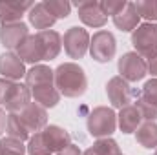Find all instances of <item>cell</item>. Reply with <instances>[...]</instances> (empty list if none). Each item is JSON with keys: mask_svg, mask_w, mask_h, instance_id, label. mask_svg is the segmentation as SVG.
<instances>
[{"mask_svg": "<svg viewBox=\"0 0 157 155\" xmlns=\"http://www.w3.org/2000/svg\"><path fill=\"white\" fill-rule=\"evenodd\" d=\"M55 88L60 95L77 99L86 93L88 89V78L84 70L75 62H64L55 70Z\"/></svg>", "mask_w": 157, "mask_h": 155, "instance_id": "obj_1", "label": "cell"}, {"mask_svg": "<svg viewBox=\"0 0 157 155\" xmlns=\"http://www.w3.org/2000/svg\"><path fill=\"white\" fill-rule=\"evenodd\" d=\"M31 100V91L26 84L0 78V106L9 113H20Z\"/></svg>", "mask_w": 157, "mask_h": 155, "instance_id": "obj_2", "label": "cell"}, {"mask_svg": "<svg viewBox=\"0 0 157 155\" xmlns=\"http://www.w3.org/2000/svg\"><path fill=\"white\" fill-rule=\"evenodd\" d=\"M117 128V115L112 108L99 106L88 115V131L91 137L106 139Z\"/></svg>", "mask_w": 157, "mask_h": 155, "instance_id": "obj_3", "label": "cell"}, {"mask_svg": "<svg viewBox=\"0 0 157 155\" xmlns=\"http://www.w3.org/2000/svg\"><path fill=\"white\" fill-rule=\"evenodd\" d=\"M132 46L143 59H154L157 55V24L144 22L137 26L132 33Z\"/></svg>", "mask_w": 157, "mask_h": 155, "instance_id": "obj_4", "label": "cell"}, {"mask_svg": "<svg viewBox=\"0 0 157 155\" xmlns=\"http://www.w3.org/2000/svg\"><path fill=\"white\" fill-rule=\"evenodd\" d=\"M117 40L110 31H97L90 39V55L97 62H110L115 57Z\"/></svg>", "mask_w": 157, "mask_h": 155, "instance_id": "obj_5", "label": "cell"}, {"mask_svg": "<svg viewBox=\"0 0 157 155\" xmlns=\"http://www.w3.org/2000/svg\"><path fill=\"white\" fill-rule=\"evenodd\" d=\"M117 70H119V77H122L126 82H137V80H143L144 75L148 73V66H146V60L137 55L135 51H130V53H124L117 62Z\"/></svg>", "mask_w": 157, "mask_h": 155, "instance_id": "obj_6", "label": "cell"}, {"mask_svg": "<svg viewBox=\"0 0 157 155\" xmlns=\"http://www.w3.org/2000/svg\"><path fill=\"white\" fill-rule=\"evenodd\" d=\"M64 51L70 55V59H82L90 49V35L84 28L73 26L64 33Z\"/></svg>", "mask_w": 157, "mask_h": 155, "instance_id": "obj_7", "label": "cell"}, {"mask_svg": "<svg viewBox=\"0 0 157 155\" xmlns=\"http://www.w3.org/2000/svg\"><path fill=\"white\" fill-rule=\"evenodd\" d=\"M106 93H108V99H110L112 106L119 108V110L130 106V102L133 99V91H132L130 84L122 77L110 78L108 84H106Z\"/></svg>", "mask_w": 157, "mask_h": 155, "instance_id": "obj_8", "label": "cell"}, {"mask_svg": "<svg viewBox=\"0 0 157 155\" xmlns=\"http://www.w3.org/2000/svg\"><path fill=\"white\" fill-rule=\"evenodd\" d=\"M78 9V18L90 26V28H102L108 22V17L104 15L101 2L97 0H84V2H77Z\"/></svg>", "mask_w": 157, "mask_h": 155, "instance_id": "obj_9", "label": "cell"}, {"mask_svg": "<svg viewBox=\"0 0 157 155\" xmlns=\"http://www.w3.org/2000/svg\"><path fill=\"white\" fill-rule=\"evenodd\" d=\"M29 37V29L24 22L2 24L0 26V42L7 49H18V46Z\"/></svg>", "mask_w": 157, "mask_h": 155, "instance_id": "obj_10", "label": "cell"}, {"mask_svg": "<svg viewBox=\"0 0 157 155\" xmlns=\"http://www.w3.org/2000/svg\"><path fill=\"white\" fill-rule=\"evenodd\" d=\"M18 117L24 122V126L28 128V131H35L37 133V131L44 130L48 126V112H46V108H42L37 102H29L18 113Z\"/></svg>", "mask_w": 157, "mask_h": 155, "instance_id": "obj_11", "label": "cell"}, {"mask_svg": "<svg viewBox=\"0 0 157 155\" xmlns=\"http://www.w3.org/2000/svg\"><path fill=\"white\" fill-rule=\"evenodd\" d=\"M0 75L7 80H20L22 77H26V68L24 62L20 60V57L13 51L2 53L0 55Z\"/></svg>", "mask_w": 157, "mask_h": 155, "instance_id": "obj_12", "label": "cell"}, {"mask_svg": "<svg viewBox=\"0 0 157 155\" xmlns=\"http://www.w3.org/2000/svg\"><path fill=\"white\" fill-rule=\"evenodd\" d=\"M35 4L29 0H6L0 2V22L2 24H13L20 22L22 15L29 11Z\"/></svg>", "mask_w": 157, "mask_h": 155, "instance_id": "obj_13", "label": "cell"}, {"mask_svg": "<svg viewBox=\"0 0 157 155\" xmlns=\"http://www.w3.org/2000/svg\"><path fill=\"white\" fill-rule=\"evenodd\" d=\"M42 135H44V141L48 144V148L51 150V153H59L60 150H64L66 146L71 144V135L60 128V126H55V124H49L46 126L44 130H40Z\"/></svg>", "mask_w": 157, "mask_h": 155, "instance_id": "obj_14", "label": "cell"}, {"mask_svg": "<svg viewBox=\"0 0 157 155\" xmlns=\"http://www.w3.org/2000/svg\"><path fill=\"white\" fill-rule=\"evenodd\" d=\"M17 55L20 57L22 62L33 64V66H37V62L44 60V47H42V42H40L39 35H29L18 46Z\"/></svg>", "mask_w": 157, "mask_h": 155, "instance_id": "obj_15", "label": "cell"}, {"mask_svg": "<svg viewBox=\"0 0 157 155\" xmlns=\"http://www.w3.org/2000/svg\"><path fill=\"white\" fill-rule=\"evenodd\" d=\"M28 17H29V24H31L35 29H40V31H48V29L57 22V18L49 13V9L46 7L44 2L35 4V6L28 11Z\"/></svg>", "mask_w": 157, "mask_h": 155, "instance_id": "obj_16", "label": "cell"}, {"mask_svg": "<svg viewBox=\"0 0 157 155\" xmlns=\"http://www.w3.org/2000/svg\"><path fill=\"white\" fill-rule=\"evenodd\" d=\"M24 78H26V86L29 89H33V88L46 86V84H55V71L49 66L37 64L29 71H26V77Z\"/></svg>", "mask_w": 157, "mask_h": 155, "instance_id": "obj_17", "label": "cell"}, {"mask_svg": "<svg viewBox=\"0 0 157 155\" xmlns=\"http://www.w3.org/2000/svg\"><path fill=\"white\" fill-rule=\"evenodd\" d=\"M141 120H143V115H141V112L137 110L135 104H130V106L122 108L117 115L119 128H121L122 133H133L141 126Z\"/></svg>", "mask_w": 157, "mask_h": 155, "instance_id": "obj_18", "label": "cell"}, {"mask_svg": "<svg viewBox=\"0 0 157 155\" xmlns=\"http://www.w3.org/2000/svg\"><path fill=\"white\" fill-rule=\"evenodd\" d=\"M139 20H141V17H139L137 9H135V6H133V2H128L126 7H124L121 13H117V15L113 17V24H115V28L121 29V31H124V33L133 31V29L139 26Z\"/></svg>", "mask_w": 157, "mask_h": 155, "instance_id": "obj_19", "label": "cell"}, {"mask_svg": "<svg viewBox=\"0 0 157 155\" xmlns=\"http://www.w3.org/2000/svg\"><path fill=\"white\" fill-rule=\"evenodd\" d=\"M35 102L40 104L42 108H55L59 102H60V93L59 89L55 88V84H46V86H39V88H33L29 89Z\"/></svg>", "mask_w": 157, "mask_h": 155, "instance_id": "obj_20", "label": "cell"}, {"mask_svg": "<svg viewBox=\"0 0 157 155\" xmlns=\"http://www.w3.org/2000/svg\"><path fill=\"white\" fill-rule=\"evenodd\" d=\"M40 42H42V47H44V60H53L57 59V55L60 53V47H62V39L57 31H39Z\"/></svg>", "mask_w": 157, "mask_h": 155, "instance_id": "obj_21", "label": "cell"}, {"mask_svg": "<svg viewBox=\"0 0 157 155\" xmlns=\"http://www.w3.org/2000/svg\"><path fill=\"white\" fill-rule=\"evenodd\" d=\"M135 139L143 148H157V124L155 122H144L137 128Z\"/></svg>", "mask_w": 157, "mask_h": 155, "instance_id": "obj_22", "label": "cell"}, {"mask_svg": "<svg viewBox=\"0 0 157 155\" xmlns=\"http://www.w3.org/2000/svg\"><path fill=\"white\" fill-rule=\"evenodd\" d=\"M6 131H7V137H13V139H18V141H26V139H29V131H28V128L24 126V122L20 120V117L18 113H9V115L6 117V128H4Z\"/></svg>", "mask_w": 157, "mask_h": 155, "instance_id": "obj_23", "label": "cell"}, {"mask_svg": "<svg viewBox=\"0 0 157 155\" xmlns=\"http://www.w3.org/2000/svg\"><path fill=\"white\" fill-rule=\"evenodd\" d=\"M119 144L113 139H99L97 142H93L91 148H88L82 155H119Z\"/></svg>", "mask_w": 157, "mask_h": 155, "instance_id": "obj_24", "label": "cell"}, {"mask_svg": "<svg viewBox=\"0 0 157 155\" xmlns=\"http://www.w3.org/2000/svg\"><path fill=\"white\" fill-rule=\"evenodd\" d=\"M0 155H26V146L18 139L4 137L0 139Z\"/></svg>", "mask_w": 157, "mask_h": 155, "instance_id": "obj_25", "label": "cell"}, {"mask_svg": "<svg viewBox=\"0 0 157 155\" xmlns=\"http://www.w3.org/2000/svg\"><path fill=\"white\" fill-rule=\"evenodd\" d=\"M26 150H28V153H29V155H51V150L48 148V144H46V141H44L42 131H37L35 135H31V137H29Z\"/></svg>", "mask_w": 157, "mask_h": 155, "instance_id": "obj_26", "label": "cell"}, {"mask_svg": "<svg viewBox=\"0 0 157 155\" xmlns=\"http://www.w3.org/2000/svg\"><path fill=\"white\" fill-rule=\"evenodd\" d=\"M139 17L146 18L148 22H155L157 20V0H137L133 2Z\"/></svg>", "mask_w": 157, "mask_h": 155, "instance_id": "obj_27", "label": "cell"}, {"mask_svg": "<svg viewBox=\"0 0 157 155\" xmlns=\"http://www.w3.org/2000/svg\"><path fill=\"white\" fill-rule=\"evenodd\" d=\"M44 4H46V7L49 9V13L55 18H66L70 15V11H71V6L66 0H46Z\"/></svg>", "mask_w": 157, "mask_h": 155, "instance_id": "obj_28", "label": "cell"}, {"mask_svg": "<svg viewBox=\"0 0 157 155\" xmlns=\"http://www.w3.org/2000/svg\"><path fill=\"white\" fill-rule=\"evenodd\" d=\"M135 106H137V110L141 112L143 119H146V122H154V120H157V104L148 102L146 99H143V97L139 95V99L135 100Z\"/></svg>", "mask_w": 157, "mask_h": 155, "instance_id": "obj_29", "label": "cell"}, {"mask_svg": "<svg viewBox=\"0 0 157 155\" xmlns=\"http://www.w3.org/2000/svg\"><path fill=\"white\" fill-rule=\"evenodd\" d=\"M126 0H102L101 2V7H102V11H104V15L108 17V15H112V17H115L117 13H121L124 7H126Z\"/></svg>", "mask_w": 157, "mask_h": 155, "instance_id": "obj_30", "label": "cell"}, {"mask_svg": "<svg viewBox=\"0 0 157 155\" xmlns=\"http://www.w3.org/2000/svg\"><path fill=\"white\" fill-rule=\"evenodd\" d=\"M141 97H143V99H146L148 102H154V104H157V78L148 80V82L143 86Z\"/></svg>", "mask_w": 157, "mask_h": 155, "instance_id": "obj_31", "label": "cell"}, {"mask_svg": "<svg viewBox=\"0 0 157 155\" xmlns=\"http://www.w3.org/2000/svg\"><path fill=\"white\" fill-rule=\"evenodd\" d=\"M57 155H82V152H80V148H78V146L70 144V146H66L64 150H60Z\"/></svg>", "mask_w": 157, "mask_h": 155, "instance_id": "obj_32", "label": "cell"}, {"mask_svg": "<svg viewBox=\"0 0 157 155\" xmlns=\"http://www.w3.org/2000/svg\"><path fill=\"white\" fill-rule=\"evenodd\" d=\"M146 66H148V71L157 78V55L154 57V59H150V60H148V64H146Z\"/></svg>", "mask_w": 157, "mask_h": 155, "instance_id": "obj_33", "label": "cell"}, {"mask_svg": "<svg viewBox=\"0 0 157 155\" xmlns=\"http://www.w3.org/2000/svg\"><path fill=\"white\" fill-rule=\"evenodd\" d=\"M6 113H4V110L0 108V135H2V131H4V128H6Z\"/></svg>", "mask_w": 157, "mask_h": 155, "instance_id": "obj_34", "label": "cell"}, {"mask_svg": "<svg viewBox=\"0 0 157 155\" xmlns=\"http://www.w3.org/2000/svg\"><path fill=\"white\" fill-rule=\"evenodd\" d=\"M154 155H157V150H155V153H154Z\"/></svg>", "mask_w": 157, "mask_h": 155, "instance_id": "obj_35", "label": "cell"}, {"mask_svg": "<svg viewBox=\"0 0 157 155\" xmlns=\"http://www.w3.org/2000/svg\"><path fill=\"white\" fill-rule=\"evenodd\" d=\"M119 155H122V153H119Z\"/></svg>", "mask_w": 157, "mask_h": 155, "instance_id": "obj_36", "label": "cell"}]
</instances>
